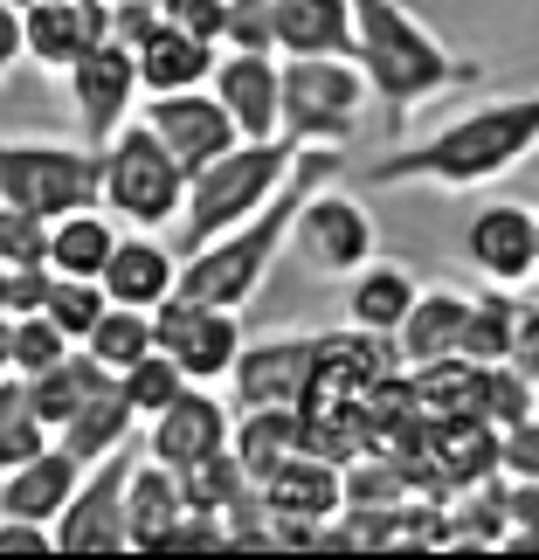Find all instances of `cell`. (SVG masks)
<instances>
[{"label":"cell","mask_w":539,"mask_h":560,"mask_svg":"<svg viewBox=\"0 0 539 560\" xmlns=\"http://www.w3.org/2000/svg\"><path fill=\"white\" fill-rule=\"evenodd\" d=\"M539 153V91L470 104L464 118L436 125L422 145H401L366 166V187H436V194H478L491 180L519 174Z\"/></svg>","instance_id":"6da1fadb"},{"label":"cell","mask_w":539,"mask_h":560,"mask_svg":"<svg viewBox=\"0 0 539 560\" xmlns=\"http://www.w3.org/2000/svg\"><path fill=\"white\" fill-rule=\"evenodd\" d=\"M339 166H347V145H305V153H297V166H291V180L277 187L263 208L243 214L235 229L208 235L201 249H187V256H180V291L208 298V305L243 312L249 298L263 291V277L277 270V256L291 249V222H297V208H305L326 180H339Z\"/></svg>","instance_id":"7a4b0ae2"},{"label":"cell","mask_w":539,"mask_h":560,"mask_svg":"<svg viewBox=\"0 0 539 560\" xmlns=\"http://www.w3.org/2000/svg\"><path fill=\"white\" fill-rule=\"evenodd\" d=\"M353 56L374 83V104H387V125H408L422 104L478 83V62H464L401 0H353Z\"/></svg>","instance_id":"3957f363"},{"label":"cell","mask_w":539,"mask_h":560,"mask_svg":"<svg viewBox=\"0 0 539 560\" xmlns=\"http://www.w3.org/2000/svg\"><path fill=\"white\" fill-rule=\"evenodd\" d=\"M297 153H305V145L284 139V132H277V139H235L222 160H208L201 174H187L180 243H187V249H201L208 235H222V229L243 222V214H256L277 187L291 180ZM187 249H180V256H187Z\"/></svg>","instance_id":"277c9868"},{"label":"cell","mask_w":539,"mask_h":560,"mask_svg":"<svg viewBox=\"0 0 539 560\" xmlns=\"http://www.w3.org/2000/svg\"><path fill=\"white\" fill-rule=\"evenodd\" d=\"M97 201L132 229H166L187 208V166L166 153V139L145 118H125L97 145Z\"/></svg>","instance_id":"5b68a950"},{"label":"cell","mask_w":539,"mask_h":560,"mask_svg":"<svg viewBox=\"0 0 539 560\" xmlns=\"http://www.w3.org/2000/svg\"><path fill=\"white\" fill-rule=\"evenodd\" d=\"M277 91H284V139L297 145H353L366 112H374V83L360 56H277Z\"/></svg>","instance_id":"8992f818"},{"label":"cell","mask_w":539,"mask_h":560,"mask_svg":"<svg viewBox=\"0 0 539 560\" xmlns=\"http://www.w3.org/2000/svg\"><path fill=\"white\" fill-rule=\"evenodd\" d=\"M0 201L28 208L42 222L70 208L97 201V145L91 139H42V132H14L0 139Z\"/></svg>","instance_id":"52a82bcc"},{"label":"cell","mask_w":539,"mask_h":560,"mask_svg":"<svg viewBox=\"0 0 539 560\" xmlns=\"http://www.w3.org/2000/svg\"><path fill=\"white\" fill-rule=\"evenodd\" d=\"M153 339L187 381L214 387V381H229L235 353H243V312L208 305V298H194V291H174V298L153 305Z\"/></svg>","instance_id":"ba28073f"},{"label":"cell","mask_w":539,"mask_h":560,"mask_svg":"<svg viewBox=\"0 0 539 560\" xmlns=\"http://www.w3.org/2000/svg\"><path fill=\"white\" fill-rule=\"evenodd\" d=\"M132 443L112 457L83 464V485L70 491V505L56 512V553H132L125 547V485H132Z\"/></svg>","instance_id":"9c48e42d"},{"label":"cell","mask_w":539,"mask_h":560,"mask_svg":"<svg viewBox=\"0 0 539 560\" xmlns=\"http://www.w3.org/2000/svg\"><path fill=\"white\" fill-rule=\"evenodd\" d=\"M291 249L305 256L318 277H353L360 264H374V214L360 194H339L332 180L297 208L291 222Z\"/></svg>","instance_id":"30bf717a"},{"label":"cell","mask_w":539,"mask_h":560,"mask_svg":"<svg viewBox=\"0 0 539 560\" xmlns=\"http://www.w3.org/2000/svg\"><path fill=\"white\" fill-rule=\"evenodd\" d=\"M62 77H70V104H77V125H83V139H91V145L112 139L118 125L139 112V97H145L139 49H125V42H112V35H104L97 49H83Z\"/></svg>","instance_id":"8fae6325"},{"label":"cell","mask_w":539,"mask_h":560,"mask_svg":"<svg viewBox=\"0 0 539 560\" xmlns=\"http://www.w3.org/2000/svg\"><path fill=\"white\" fill-rule=\"evenodd\" d=\"M229 429H235V416L222 408V395H214L208 381H187L180 395L145 422V457L187 470V464L214 457V450H229Z\"/></svg>","instance_id":"7c38bea8"},{"label":"cell","mask_w":539,"mask_h":560,"mask_svg":"<svg viewBox=\"0 0 539 560\" xmlns=\"http://www.w3.org/2000/svg\"><path fill=\"white\" fill-rule=\"evenodd\" d=\"M139 118L166 139V153H174L187 174H201L208 160H222L229 145L243 139V132H235V118H229V104L214 97L208 83H201V91H166V97H153Z\"/></svg>","instance_id":"4fadbf2b"},{"label":"cell","mask_w":539,"mask_h":560,"mask_svg":"<svg viewBox=\"0 0 539 560\" xmlns=\"http://www.w3.org/2000/svg\"><path fill=\"white\" fill-rule=\"evenodd\" d=\"M312 360H318V332H277V339H243L229 368L235 401L256 408V401H284V408H305L312 395Z\"/></svg>","instance_id":"5bb4252c"},{"label":"cell","mask_w":539,"mask_h":560,"mask_svg":"<svg viewBox=\"0 0 539 560\" xmlns=\"http://www.w3.org/2000/svg\"><path fill=\"white\" fill-rule=\"evenodd\" d=\"M464 256L484 284H512L519 291L532 270V208L526 201H478L464 222Z\"/></svg>","instance_id":"9a60e30c"},{"label":"cell","mask_w":539,"mask_h":560,"mask_svg":"<svg viewBox=\"0 0 539 560\" xmlns=\"http://www.w3.org/2000/svg\"><path fill=\"white\" fill-rule=\"evenodd\" d=\"M208 91L229 104V118H235V132L243 139H277L284 132V91H277V49H229V56H214V77H208Z\"/></svg>","instance_id":"2e32d148"},{"label":"cell","mask_w":539,"mask_h":560,"mask_svg":"<svg viewBox=\"0 0 539 560\" xmlns=\"http://www.w3.org/2000/svg\"><path fill=\"white\" fill-rule=\"evenodd\" d=\"M104 35H112V0H28L21 8V42L42 70H70Z\"/></svg>","instance_id":"e0dca14e"},{"label":"cell","mask_w":539,"mask_h":560,"mask_svg":"<svg viewBox=\"0 0 539 560\" xmlns=\"http://www.w3.org/2000/svg\"><path fill=\"white\" fill-rule=\"evenodd\" d=\"M174 291H180V256L166 249L153 229H118V249H112V264H104V298L153 312L160 298H174Z\"/></svg>","instance_id":"ac0fdd59"},{"label":"cell","mask_w":539,"mask_h":560,"mask_svg":"<svg viewBox=\"0 0 539 560\" xmlns=\"http://www.w3.org/2000/svg\"><path fill=\"white\" fill-rule=\"evenodd\" d=\"M77 485H83V457H70V450L49 436L28 464H14L8 478H0V512L56 526V512L70 505V491H77Z\"/></svg>","instance_id":"d6986e66"},{"label":"cell","mask_w":539,"mask_h":560,"mask_svg":"<svg viewBox=\"0 0 539 560\" xmlns=\"http://www.w3.org/2000/svg\"><path fill=\"white\" fill-rule=\"evenodd\" d=\"M229 450L243 457V470L256 478V491H263L277 470H284L297 450H305V408H284V401L243 408V422L229 429Z\"/></svg>","instance_id":"ffe728a7"},{"label":"cell","mask_w":539,"mask_h":560,"mask_svg":"<svg viewBox=\"0 0 539 560\" xmlns=\"http://www.w3.org/2000/svg\"><path fill=\"white\" fill-rule=\"evenodd\" d=\"M187 512V485H180V470L174 464H160V457H139L132 464V485H125V547H153L174 533V520Z\"/></svg>","instance_id":"44dd1931"},{"label":"cell","mask_w":539,"mask_h":560,"mask_svg":"<svg viewBox=\"0 0 539 560\" xmlns=\"http://www.w3.org/2000/svg\"><path fill=\"white\" fill-rule=\"evenodd\" d=\"M277 56H353V0H270Z\"/></svg>","instance_id":"7402d4cb"},{"label":"cell","mask_w":539,"mask_h":560,"mask_svg":"<svg viewBox=\"0 0 539 560\" xmlns=\"http://www.w3.org/2000/svg\"><path fill=\"white\" fill-rule=\"evenodd\" d=\"M214 77V42L174 28V21H160L153 35L139 42V83L145 97H166V91H201Z\"/></svg>","instance_id":"603a6c76"},{"label":"cell","mask_w":539,"mask_h":560,"mask_svg":"<svg viewBox=\"0 0 539 560\" xmlns=\"http://www.w3.org/2000/svg\"><path fill=\"white\" fill-rule=\"evenodd\" d=\"M464 318H470V298H464V291H443V284L422 291L415 305H408V318L395 326V353L408 360V368L464 353Z\"/></svg>","instance_id":"cb8c5ba5"},{"label":"cell","mask_w":539,"mask_h":560,"mask_svg":"<svg viewBox=\"0 0 539 560\" xmlns=\"http://www.w3.org/2000/svg\"><path fill=\"white\" fill-rule=\"evenodd\" d=\"M118 249V214L91 201V208H70L49 222V270L56 277H104V264H112Z\"/></svg>","instance_id":"d4e9b609"},{"label":"cell","mask_w":539,"mask_h":560,"mask_svg":"<svg viewBox=\"0 0 539 560\" xmlns=\"http://www.w3.org/2000/svg\"><path fill=\"white\" fill-rule=\"evenodd\" d=\"M422 298V284H415V270L408 264H360L353 270V284H347V326H360V332H387L395 339V326L408 318V305Z\"/></svg>","instance_id":"484cf974"},{"label":"cell","mask_w":539,"mask_h":560,"mask_svg":"<svg viewBox=\"0 0 539 560\" xmlns=\"http://www.w3.org/2000/svg\"><path fill=\"white\" fill-rule=\"evenodd\" d=\"M112 381H118V374L104 368V360H97L91 347H70V353L56 360V368H42V374H28V401H35V416L49 422V436H56V429L70 422L77 408H83V401L97 395V387H112Z\"/></svg>","instance_id":"4316f807"},{"label":"cell","mask_w":539,"mask_h":560,"mask_svg":"<svg viewBox=\"0 0 539 560\" xmlns=\"http://www.w3.org/2000/svg\"><path fill=\"white\" fill-rule=\"evenodd\" d=\"M132 436H139V408L125 401V387H118V381H112V387H97V395L56 429V443L70 450V457H83V464L112 457V450H125Z\"/></svg>","instance_id":"83f0119b"},{"label":"cell","mask_w":539,"mask_h":560,"mask_svg":"<svg viewBox=\"0 0 539 560\" xmlns=\"http://www.w3.org/2000/svg\"><path fill=\"white\" fill-rule=\"evenodd\" d=\"M408 381H415V408L429 422H464V416H484V368L464 353L449 360H422V368H408Z\"/></svg>","instance_id":"f1b7e54d"},{"label":"cell","mask_w":539,"mask_h":560,"mask_svg":"<svg viewBox=\"0 0 539 560\" xmlns=\"http://www.w3.org/2000/svg\"><path fill=\"white\" fill-rule=\"evenodd\" d=\"M449 533H457V547H505V533H512L505 470H499V478H484V485L449 491Z\"/></svg>","instance_id":"f546056e"},{"label":"cell","mask_w":539,"mask_h":560,"mask_svg":"<svg viewBox=\"0 0 539 560\" xmlns=\"http://www.w3.org/2000/svg\"><path fill=\"white\" fill-rule=\"evenodd\" d=\"M512 326H519V298H512V284H484L478 298H470V318H464V360H478V368L512 360Z\"/></svg>","instance_id":"4dcf8cb0"},{"label":"cell","mask_w":539,"mask_h":560,"mask_svg":"<svg viewBox=\"0 0 539 560\" xmlns=\"http://www.w3.org/2000/svg\"><path fill=\"white\" fill-rule=\"evenodd\" d=\"M83 347H91L112 374H125L132 360H145V353L160 347V339H153V312H139V305H104V318L91 326V339H83Z\"/></svg>","instance_id":"1f68e13d"},{"label":"cell","mask_w":539,"mask_h":560,"mask_svg":"<svg viewBox=\"0 0 539 560\" xmlns=\"http://www.w3.org/2000/svg\"><path fill=\"white\" fill-rule=\"evenodd\" d=\"M42 443H49V422L35 416V401H28V381H21V374H8V381H0V478H8L14 464H28Z\"/></svg>","instance_id":"d6a6232c"},{"label":"cell","mask_w":539,"mask_h":560,"mask_svg":"<svg viewBox=\"0 0 539 560\" xmlns=\"http://www.w3.org/2000/svg\"><path fill=\"white\" fill-rule=\"evenodd\" d=\"M339 491H347V505H401V499H415L408 470L387 457V450H360V457L339 464Z\"/></svg>","instance_id":"836d02e7"},{"label":"cell","mask_w":539,"mask_h":560,"mask_svg":"<svg viewBox=\"0 0 539 560\" xmlns=\"http://www.w3.org/2000/svg\"><path fill=\"white\" fill-rule=\"evenodd\" d=\"M180 485H187V505H201V512H229V505H243L249 491H256V478L243 470V457H235V450H214V457L187 464Z\"/></svg>","instance_id":"e575fe53"},{"label":"cell","mask_w":539,"mask_h":560,"mask_svg":"<svg viewBox=\"0 0 539 560\" xmlns=\"http://www.w3.org/2000/svg\"><path fill=\"white\" fill-rule=\"evenodd\" d=\"M104 305H112V298H104V277H56L49 270V298H42V312H49L56 326L77 339V347L91 339V326L104 318Z\"/></svg>","instance_id":"d590c367"},{"label":"cell","mask_w":539,"mask_h":560,"mask_svg":"<svg viewBox=\"0 0 539 560\" xmlns=\"http://www.w3.org/2000/svg\"><path fill=\"white\" fill-rule=\"evenodd\" d=\"M484 422L491 429H512V422H526V416H539V387H532V374L519 368V360H491L484 368Z\"/></svg>","instance_id":"8d00e7d4"},{"label":"cell","mask_w":539,"mask_h":560,"mask_svg":"<svg viewBox=\"0 0 539 560\" xmlns=\"http://www.w3.org/2000/svg\"><path fill=\"white\" fill-rule=\"evenodd\" d=\"M70 347H77V339L62 332L49 312H21V318H8V353H14V374H21V381L42 374V368H56Z\"/></svg>","instance_id":"74e56055"},{"label":"cell","mask_w":539,"mask_h":560,"mask_svg":"<svg viewBox=\"0 0 539 560\" xmlns=\"http://www.w3.org/2000/svg\"><path fill=\"white\" fill-rule=\"evenodd\" d=\"M118 387H125V401L139 408V429H145V422H153L160 408H166V401H174L180 387H187V374H180L174 360H166V353L153 347V353H145V360H132V368L118 374Z\"/></svg>","instance_id":"f35d334b"},{"label":"cell","mask_w":539,"mask_h":560,"mask_svg":"<svg viewBox=\"0 0 539 560\" xmlns=\"http://www.w3.org/2000/svg\"><path fill=\"white\" fill-rule=\"evenodd\" d=\"M0 264H49V222L0 201Z\"/></svg>","instance_id":"ab89813d"},{"label":"cell","mask_w":539,"mask_h":560,"mask_svg":"<svg viewBox=\"0 0 539 560\" xmlns=\"http://www.w3.org/2000/svg\"><path fill=\"white\" fill-rule=\"evenodd\" d=\"M505 505H512V533L499 553H539V478H505Z\"/></svg>","instance_id":"60d3db41"},{"label":"cell","mask_w":539,"mask_h":560,"mask_svg":"<svg viewBox=\"0 0 539 560\" xmlns=\"http://www.w3.org/2000/svg\"><path fill=\"white\" fill-rule=\"evenodd\" d=\"M222 49H277V14L270 0H229V35Z\"/></svg>","instance_id":"b9f144b4"},{"label":"cell","mask_w":539,"mask_h":560,"mask_svg":"<svg viewBox=\"0 0 539 560\" xmlns=\"http://www.w3.org/2000/svg\"><path fill=\"white\" fill-rule=\"evenodd\" d=\"M208 547H229V526H222V512H201V505H187L174 533L160 540V553H208Z\"/></svg>","instance_id":"7bdbcfd3"},{"label":"cell","mask_w":539,"mask_h":560,"mask_svg":"<svg viewBox=\"0 0 539 560\" xmlns=\"http://www.w3.org/2000/svg\"><path fill=\"white\" fill-rule=\"evenodd\" d=\"M160 21H174V28L187 35H201L222 49V35H229V0H160Z\"/></svg>","instance_id":"ee69618b"},{"label":"cell","mask_w":539,"mask_h":560,"mask_svg":"<svg viewBox=\"0 0 539 560\" xmlns=\"http://www.w3.org/2000/svg\"><path fill=\"white\" fill-rule=\"evenodd\" d=\"M499 470L505 478H539V416L499 429Z\"/></svg>","instance_id":"f6af8a7d"},{"label":"cell","mask_w":539,"mask_h":560,"mask_svg":"<svg viewBox=\"0 0 539 560\" xmlns=\"http://www.w3.org/2000/svg\"><path fill=\"white\" fill-rule=\"evenodd\" d=\"M42 298H49V264H8V318L42 312Z\"/></svg>","instance_id":"bcb514c9"},{"label":"cell","mask_w":539,"mask_h":560,"mask_svg":"<svg viewBox=\"0 0 539 560\" xmlns=\"http://www.w3.org/2000/svg\"><path fill=\"white\" fill-rule=\"evenodd\" d=\"M153 28H160V0H112V42L139 49Z\"/></svg>","instance_id":"7dc6e473"},{"label":"cell","mask_w":539,"mask_h":560,"mask_svg":"<svg viewBox=\"0 0 539 560\" xmlns=\"http://www.w3.org/2000/svg\"><path fill=\"white\" fill-rule=\"evenodd\" d=\"M56 533L42 520H14V512H0V553H49Z\"/></svg>","instance_id":"c3c4849f"},{"label":"cell","mask_w":539,"mask_h":560,"mask_svg":"<svg viewBox=\"0 0 539 560\" xmlns=\"http://www.w3.org/2000/svg\"><path fill=\"white\" fill-rule=\"evenodd\" d=\"M21 56H28V42H21V8L0 0V91H8V77H14Z\"/></svg>","instance_id":"681fc988"},{"label":"cell","mask_w":539,"mask_h":560,"mask_svg":"<svg viewBox=\"0 0 539 560\" xmlns=\"http://www.w3.org/2000/svg\"><path fill=\"white\" fill-rule=\"evenodd\" d=\"M512 360L526 374H539V305H519V326H512Z\"/></svg>","instance_id":"f907efd6"},{"label":"cell","mask_w":539,"mask_h":560,"mask_svg":"<svg viewBox=\"0 0 539 560\" xmlns=\"http://www.w3.org/2000/svg\"><path fill=\"white\" fill-rule=\"evenodd\" d=\"M14 374V353H8V318H0V381Z\"/></svg>","instance_id":"816d5d0a"},{"label":"cell","mask_w":539,"mask_h":560,"mask_svg":"<svg viewBox=\"0 0 539 560\" xmlns=\"http://www.w3.org/2000/svg\"><path fill=\"white\" fill-rule=\"evenodd\" d=\"M0 318H8V264H0Z\"/></svg>","instance_id":"f5cc1de1"},{"label":"cell","mask_w":539,"mask_h":560,"mask_svg":"<svg viewBox=\"0 0 539 560\" xmlns=\"http://www.w3.org/2000/svg\"><path fill=\"white\" fill-rule=\"evenodd\" d=\"M532 270H539V208H532Z\"/></svg>","instance_id":"db71d44e"},{"label":"cell","mask_w":539,"mask_h":560,"mask_svg":"<svg viewBox=\"0 0 539 560\" xmlns=\"http://www.w3.org/2000/svg\"><path fill=\"white\" fill-rule=\"evenodd\" d=\"M14 8H28V0H14Z\"/></svg>","instance_id":"11a10c76"},{"label":"cell","mask_w":539,"mask_h":560,"mask_svg":"<svg viewBox=\"0 0 539 560\" xmlns=\"http://www.w3.org/2000/svg\"><path fill=\"white\" fill-rule=\"evenodd\" d=\"M532 387H539V374H532Z\"/></svg>","instance_id":"9f6ffc18"}]
</instances>
